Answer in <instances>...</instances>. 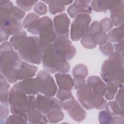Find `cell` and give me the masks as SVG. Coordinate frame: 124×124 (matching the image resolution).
I'll use <instances>...</instances> for the list:
<instances>
[{"label": "cell", "instance_id": "obj_12", "mask_svg": "<svg viewBox=\"0 0 124 124\" xmlns=\"http://www.w3.org/2000/svg\"><path fill=\"white\" fill-rule=\"evenodd\" d=\"M53 45L62 54L67 61L71 60L76 54V49L68 39L57 37Z\"/></svg>", "mask_w": 124, "mask_h": 124}, {"label": "cell", "instance_id": "obj_28", "mask_svg": "<svg viewBox=\"0 0 124 124\" xmlns=\"http://www.w3.org/2000/svg\"><path fill=\"white\" fill-rule=\"evenodd\" d=\"M111 1L93 0L91 2V7L94 11L97 12H106L109 9Z\"/></svg>", "mask_w": 124, "mask_h": 124}, {"label": "cell", "instance_id": "obj_37", "mask_svg": "<svg viewBox=\"0 0 124 124\" xmlns=\"http://www.w3.org/2000/svg\"><path fill=\"white\" fill-rule=\"evenodd\" d=\"M72 96L73 95L72 94V92L71 91L59 89L57 93V97L58 98L61 102L65 101Z\"/></svg>", "mask_w": 124, "mask_h": 124}, {"label": "cell", "instance_id": "obj_11", "mask_svg": "<svg viewBox=\"0 0 124 124\" xmlns=\"http://www.w3.org/2000/svg\"><path fill=\"white\" fill-rule=\"evenodd\" d=\"M54 26L57 37L68 39L70 20L65 13H62L54 18Z\"/></svg>", "mask_w": 124, "mask_h": 124}, {"label": "cell", "instance_id": "obj_16", "mask_svg": "<svg viewBox=\"0 0 124 124\" xmlns=\"http://www.w3.org/2000/svg\"><path fill=\"white\" fill-rule=\"evenodd\" d=\"M22 25L20 21L7 18L0 21V30L9 35H15L22 31Z\"/></svg>", "mask_w": 124, "mask_h": 124}, {"label": "cell", "instance_id": "obj_31", "mask_svg": "<svg viewBox=\"0 0 124 124\" xmlns=\"http://www.w3.org/2000/svg\"><path fill=\"white\" fill-rule=\"evenodd\" d=\"M80 42L83 47L89 49L94 48L96 46L93 36L89 32L81 38Z\"/></svg>", "mask_w": 124, "mask_h": 124}, {"label": "cell", "instance_id": "obj_45", "mask_svg": "<svg viewBox=\"0 0 124 124\" xmlns=\"http://www.w3.org/2000/svg\"><path fill=\"white\" fill-rule=\"evenodd\" d=\"M115 101L118 103L124 106V88L123 86L119 88L116 94Z\"/></svg>", "mask_w": 124, "mask_h": 124}, {"label": "cell", "instance_id": "obj_3", "mask_svg": "<svg viewBox=\"0 0 124 124\" xmlns=\"http://www.w3.org/2000/svg\"><path fill=\"white\" fill-rule=\"evenodd\" d=\"M44 46L37 36H27L18 49V53L21 59L25 62L40 64L42 62Z\"/></svg>", "mask_w": 124, "mask_h": 124}, {"label": "cell", "instance_id": "obj_14", "mask_svg": "<svg viewBox=\"0 0 124 124\" xmlns=\"http://www.w3.org/2000/svg\"><path fill=\"white\" fill-rule=\"evenodd\" d=\"M91 0H75L67 9V13L72 18L83 14H91L92 9L89 4Z\"/></svg>", "mask_w": 124, "mask_h": 124}, {"label": "cell", "instance_id": "obj_35", "mask_svg": "<svg viewBox=\"0 0 124 124\" xmlns=\"http://www.w3.org/2000/svg\"><path fill=\"white\" fill-rule=\"evenodd\" d=\"M27 122V120L19 116L12 114L7 118L5 124H26Z\"/></svg>", "mask_w": 124, "mask_h": 124}, {"label": "cell", "instance_id": "obj_7", "mask_svg": "<svg viewBox=\"0 0 124 124\" xmlns=\"http://www.w3.org/2000/svg\"><path fill=\"white\" fill-rule=\"evenodd\" d=\"M91 19L90 16L87 14H80L76 17L71 26L70 36L72 41H79L88 32Z\"/></svg>", "mask_w": 124, "mask_h": 124}, {"label": "cell", "instance_id": "obj_39", "mask_svg": "<svg viewBox=\"0 0 124 124\" xmlns=\"http://www.w3.org/2000/svg\"><path fill=\"white\" fill-rule=\"evenodd\" d=\"M33 11L39 15H44L47 13V7L42 1H38L34 5Z\"/></svg>", "mask_w": 124, "mask_h": 124}, {"label": "cell", "instance_id": "obj_34", "mask_svg": "<svg viewBox=\"0 0 124 124\" xmlns=\"http://www.w3.org/2000/svg\"><path fill=\"white\" fill-rule=\"evenodd\" d=\"M38 1L37 0H16L17 5L23 11H30L33 5H35Z\"/></svg>", "mask_w": 124, "mask_h": 124}, {"label": "cell", "instance_id": "obj_24", "mask_svg": "<svg viewBox=\"0 0 124 124\" xmlns=\"http://www.w3.org/2000/svg\"><path fill=\"white\" fill-rule=\"evenodd\" d=\"M123 23L114 28L107 34V39L110 42L118 43L124 39Z\"/></svg>", "mask_w": 124, "mask_h": 124}, {"label": "cell", "instance_id": "obj_18", "mask_svg": "<svg viewBox=\"0 0 124 124\" xmlns=\"http://www.w3.org/2000/svg\"><path fill=\"white\" fill-rule=\"evenodd\" d=\"M87 82L95 93L101 96L104 95L107 90V85L99 77L90 76L87 78Z\"/></svg>", "mask_w": 124, "mask_h": 124}, {"label": "cell", "instance_id": "obj_13", "mask_svg": "<svg viewBox=\"0 0 124 124\" xmlns=\"http://www.w3.org/2000/svg\"><path fill=\"white\" fill-rule=\"evenodd\" d=\"M15 84L27 95H34L40 92V83L37 78H27Z\"/></svg>", "mask_w": 124, "mask_h": 124}, {"label": "cell", "instance_id": "obj_40", "mask_svg": "<svg viewBox=\"0 0 124 124\" xmlns=\"http://www.w3.org/2000/svg\"><path fill=\"white\" fill-rule=\"evenodd\" d=\"M98 118L100 124H109L110 123L111 115L106 110H102L99 113Z\"/></svg>", "mask_w": 124, "mask_h": 124}, {"label": "cell", "instance_id": "obj_48", "mask_svg": "<svg viewBox=\"0 0 124 124\" xmlns=\"http://www.w3.org/2000/svg\"><path fill=\"white\" fill-rule=\"evenodd\" d=\"M124 118L123 115H114L111 117L110 123L111 124H124Z\"/></svg>", "mask_w": 124, "mask_h": 124}, {"label": "cell", "instance_id": "obj_44", "mask_svg": "<svg viewBox=\"0 0 124 124\" xmlns=\"http://www.w3.org/2000/svg\"><path fill=\"white\" fill-rule=\"evenodd\" d=\"M9 114L8 107L0 104V124L5 123V121Z\"/></svg>", "mask_w": 124, "mask_h": 124}, {"label": "cell", "instance_id": "obj_30", "mask_svg": "<svg viewBox=\"0 0 124 124\" xmlns=\"http://www.w3.org/2000/svg\"><path fill=\"white\" fill-rule=\"evenodd\" d=\"M25 15V12L20 8L17 6H13L10 11L8 18L14 20L20 21L24 17Z\"/></svg>", "mask_w": 124, "mask_h": 124}, {"label": "cell", "instance_id": "obj_20", "mask_svg": "<svg viewBox=\"0 0 124 124\" xmlns=\"http://www.w3.org/2000/svg\"><path fill=\"white\" fill-rule=\"evenodd\" d=\"M55 78L59 89L67 91H71L73 89L74 82L70 75L58 73L55 75Z\"/></svg>", "mask_w": 124, "mask_h": 124}, {"label": "cell", "instance_id": "obj_22", "mask_svg": "<svg viewBox=\"0 0 124 124\" xmlns=\"http://www.w3.org/2000/svg\"><path fill=\"white\" fill-rule=\"evenodd\" d=\"M73 2L70 0H50L48 4L49 11L52 15L63 12L65 10V5H69Z\"/></svg>", "mask_w": 124, "mask_h": 124}, {"label": "cell", "instance_id": "obj_15", "mask_svg": "<svg viewBox=\"0 0 124 124\" xmlns=\"http://www.w3.org/2000/svg\"><path fill=\"white\" fill-rule=\"evenodd\" d=\"M40 17L37 15L30 13L27 15L22 22V26L30 33L39 34Z\"/></svg>", "mask_w": 124, "mask_h": 124}, {"label": "cell", "instance_id": "obj_19", "mask_svg": "<svg viewBox=\"0 0 124 124\" xmlns=\"http://www.w3.org/2000/svg\"><path fill=\"white\" fill-rule=\"evenodd\" d=\"M67 111L73 120L78 122L83 121L86 116L85 110L77 100H75L74 103L67 109Z\"/></svg>", "mask_w": 124, "mask_h": 124}, {"label": "cell", "instance_id": "obj_41", "mask_svg": "<svg viewBox=\"0 0 124 124\" xmlns=\"http://www.w3.org/2000/svg\"><path fill=\"white\" fill-rule=\"evenodd\" d=\"M100 25L102 29V31L107 32L110 31V30L113 27V24L111 19L109 18L106 17L103 18L100 22Z\"/></svg>", "mask_w": 124, "mask_h": 124}, {"label": "cell", "instance_id": "obj_46", "mask_svg": "<svg viewBox=\"0 0 124 124\" xmlns=\"http://www.w3.org/2000/svg\"><path fill=\"white\" fill-rule=\"evenodd\" d=\"M14 50L13 46L11 44L10 42H4L3 43H2L0 45V53L7 52V51H12Z\"/></svg>", "mask_w": 124, "mask_h": 124}, {"label": "cell", "instance_id": "obj_21", "mask_svg": "<svg viewBox=\"0 0 124 124\" xmlns=\"http://www.w3.org/2000/svg\"><path fill=\"white\" fill-rule=\"evenodd\" d=\"M10 84L2 74H0V104L9 106V91Z\"/></svg>", "mask_w": 124, "mask_h": 124}, {"label": "cell", "instance_id": "obj_4", "mask_svg": "<svg viewBox=\"0 0 124 124\" xmlns=\"http://www.w3.org/2000/svg\"><path fill=\"white\" fill-rule=\"evenodd\" d=\"M77 96L82 106L87 109H102L105 108L107 101L103 96L95 93L88 84L78 89Z\"/></svg>", "mask_w": 124, "mask_h": 124}, {"label": "cell", "instance_id": "obj_29", "mask_svg": "<svg viewBox=\"0 0 124 124\" xmlns=\"http://www.w3.org/2000/svg\"><path fill=\"white\" fill-rule=\"evenodd\" d=\"M46 117L48 122L50 123H57L62 120L64 118V114L62 110L54 109L49 111Z\"/></svg>", "mask_w": 124, "mask_h": 124}, {"label": "cell", "instance_id": "obj_1", "mask_svg": "<svg viewBox=\"0 0 124 124\" xmlns=\"http://www.w3.org/2000/svg\"><path fill=\"white\" fill-rule=\"evenodd\" d=\"M9 105L12 114L28 121L27 113L36 108L35 97L34 95H27L15 84L9 91Z\"/></svg>", "mask_w": 124, "mask_h": 124}, {"label": "cell", "instance_id": "obj_6", "mask_svg": "<svg viewBox=\"0 0 124 124\" xmlns=\"http://www.w3.org/2000/svg\"><path fill=\"white\" fill-rule=\"evenodd\" d=\"M0 72L6 78L15 77L22 61L18 53L14 50L0 53Z\"/></svg>", "mask_w": 124, "mask_h": 124}, {"label": "cell", "instance_id": "obj_23", "mask_svg": "<svg viewBox=\"0 0 124 124\" xmlns=\"http://www.w3.org/2000/svg\"><path fill=\"white\" fill-rule=\"evenodd\" d=\"M28 121L31 124H46L48 122L46 117L43 115L36 108L30 110L27 113Z\"/></svg>", "mask_w": 124, "mask_h": 124}, {"label": "cell", "instance_id": "obj_2", "mask_svg": "<svg viewBox=\"0 0 124 124\" xmlns=\"http://www.w3.org/2000/svg\"><path fill=\"white\" fill-rule=\"evenodd\" d=\"M45 70L49 73H66L69 72L70 66L62 54L57 49L53 43L44 46L41 57Z\"/></svg>", "mask_w": 124, "mask_h": 124}, {"label": "cell", "instance_id": "obj_43", "mask_svg": "<svg viewBox=\"0 0 124 124\" xmlns=\"http://www.w3.org/2000/svg\"><path fill=\"white\" fill-rule=\"evenodd\" d=\"M74 88L75 89L78 90L86 84L85 78L80 76L74 77Z\"/></svg>", "mask_w": 124, "mask_h": 124}, {"label": "cell", "instance_id": "obj_25", "mask_svg": "<svg viewBox=\"0 0 124 124\" xmlns=\"http://www.w3.org/2000/svg\"><path fill=\"white\" fill-rule=\"evenodd\" d=\"M105 108L106 110L111 116L124 115V106L118 103L115 100L108 102Z\"/></svg>", "mask_w": 124, "mask_h": 124}, {"label": "cell", "instance_id": "obj_33", "mask_svg": "<svg viewBox=\"0 0 124 124\" xmlns=\"http://www.w3.org/2000/svg\"><path fill=\"white\" fill-rule=\"evenodd\" d=\"M111 20L114 26H118L123 23L124 9L111 14Z\"/></svg>", "mask_w": 124, "mask_h": 124}, {"label": "cell", "instance_id": "obj_5", "mask_svg": "<svg viewBox=\"0 0 124 124\" xmlns=\"http://www.w3.org/2000/svg\"><path fill=\"white\" fill-rule=\"evenodd\" d=\"M124 70V56L113 52L108 56V59L102 65L101 76L103 80L108 83L114 79Z\"/></svg>", "mask_w": 124, "mask_h": 124}, {"label": "cell", "instance_id": "obj_10", "mask_svg": "<svg viewBox=\"0 0 124 124\" xmlns=\"http://www.w3.org/2000/svg\"><path fill=\"white\" fill-rule=\"evenodd\" d=\"M36 78L40 81V92L46 96H55L57 91V87L50 73L43 70L38 73Z\"/></svg>", "mask_w": 124, "mask_h": 124}, {"label": "cell", "instance_id": "obj_8", "mask_svg": "<svg viewBox=\"0 0 124 124\" xmlns=\"http://www.w3.org/2000/svg\"><path fill=\"white\" fill-rule=\"evenodd\" d=\"M57 38L52 21L48 16L40 18L39 39L43 45L53 43Z\"/></svg>", "mask_w": 124, "mask_h": 124}, {"label": "cell", "instance_id": "obj_38", "mask_svg": "<svg viewBox=\"0 0 124 124\" xmlns=\"http://www.w3.org/2000/svg\"><path fill=\"white\" fill-rule=\"evenodd\" d=\"M99 49L105 56H109L114 52V46L110 42H106L99 46Z\"/></svg>", "mask_w": 124, "mask_h": 124}, {"label": "cell", "instance_id": "obj_9", "mask_svg": "<svg viewBox=\"0 0 124 124\" xmlns=\"http://www.w3.org/2000/svg\"><path fill=\"white\" fill-rule=\"evenodd\" d=\"M35 108L40 112L46 115L54 109L62 110V104L56 98L39 94L35 98Z\"/></svg>", "mask_w": 124, "mask_h": 124}, {"label": "cell", "instance_id": "obj_26", "mask_svg": "<svg viewBox=\"0 0 124 124\" xmlns=\"http://www.w3.org/2000/svg\"><path fill=\"white\" fill-rule=\"evenodd\" d=\"M27 37V33L25 31H21L19 32L12 36L10 39V43L16 50H18L24 41Z\"/></svg>", "mask_w": 124, "mask_h": 124}, {"label": "cell", "instance_id": "obj_32", "mask_svg": "<svg viewBox=\"0 0 124 124\" xmlns=\"http://www.w3.org/2000/svg\"><path fill=\"white\" fill-rule=\"evenodd\" d=\"M72 73L73 77L80 76L85 78L88 76V70L85 65L83 64H78L73 68Z\"/></svg>", "mask_w": 124, "mask_h": 124}, {"label": "cell", "instance_id": "obj_36", "mask_svg": "<svg viewBox=\"0 0 124 124\" xmlns=\"http://www.w3.org/2000/svg\"><path fill=\"white\" fill-rule=\"evenodd\" d=\"M96 45H102L107 42L108 40L106 32L101 31L94 35H93Z\"/></svg>", "mask_w": 124, "mask_h": 124}, {"label": "cell", "instance_id": "obj_27", "mask_svg": "<svg viewBox=\"0 0 124 124\" xmlns=\"http://www.w3.org/2000/svg\"><path fill=\"white\" fill-rule=\"evenodd\" d=\"M106 85L107 90L104 96L108 100H112L115 97V95L118 91V88L123 86H121L114 81H111L107 83Z\"/></svg>", "mask_w": 124, "mask_h": 124}, {"label": "cell", "instance_id": "obj_47", "mask_svg": "<svg viewBox=\"0 0 124 124\" xmlns=\"http://www.w3.org/2000/svg\"><path fill=\"white\" fill-rule=\"evenodd\" d=\"M123 46H124L123 40L114 44V47L115 50V52L124 56V47Z\"/></svg>", "mask_w": 124, "mask_h": 124}, {"label": "cell", "instance_id": "obj_49", "mask_svg": "<svg viewBox=\"0 0 124 124\" xmlns=\"http://www.w3.org/2000/svg\"><path fill=\"white\" fill-rule=\"evenodd\" d=\"M9 35L5 31L0 30V43L6 41L9 38Z\"/></svg>", "mask_w": 124, "mask_h": 124}, {"label": "cell", "instance_id": "obj_42", "mask_svg": "<svg viewBox=\"0 0 124 124\" xmlns=\"http://www.w3.org/2000/svg\"><path fill=\"white\" fill-rule=\"evenodd\" d=\"M102 31L100 23L98 21H94L89 27L88 32L92 35H94Z\"/></svg>", "mask_w": 124, "mask_h": 124}, {"label": "cell", "instance_id": "obj_17", "mask_svg": "<svg viewBox=\"0 0 124 124\" xmlns=\"http://www.w3.org/2000/svg\"><path fill=\"white\" fill-rule=\"evenodd\" d=\"M37 70L38 67L37 66L22 61L18 69V80H24L34 77Z\"/></svg>", "mask_w": 124, "mask_h": 124}]
</instances>
